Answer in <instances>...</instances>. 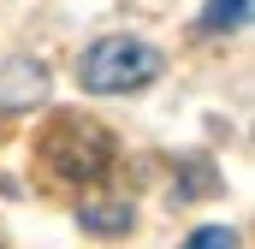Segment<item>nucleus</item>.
<instances>
[{"mask_svg": "<svg viewBox=\"0 0 255 249\" xmlns=\"http://www.w3.org/2000/svg\"><path fill=\"white\" fill-rule=\"evenodd\" d=\"M154 77H160V54L148 42H136V36H101L77 60V83L89 95H130V89H142Z\"/></svg>", "mask_w": 255, "mask_h": 249, "instance_id": "1", "label": "nucleus"}, {"mask_svg": "<svg viewBox=\"0 0 255 249\" xmlns=\"http://www.w3.org/2000/svg\"><path fill=\"white\" fill-rule=\"evenodd\" d=\"M42 160L71 184H95L113 160V136L89 119H54L48 136H42Z\"/></svg>", "mask_w": 255, "mask_h": 249, "instance_id": "2", "label": "nucleus"}, {"mask_svg": "<svg viewBox=\"0 0 255 249\" xmlns=\"http://www.w3.org/2000/svg\"><path fill=\"white\" fill-rule=\"evenodd\" d=\"M42 95H48V71L36 60H12L0 71V113H30Z\"/></svg>", "mask_w": 255, "mask_h": 249, "instance_id": "3", "label": "nucleus"}, {"mask_svg": "<svg viewBox=\"0 0 255 249\" xmlns=\"http://www.w3.org/2000/svg\"><path fill=\"white\" fill-rule=\"evenodd\" d=\"M130 214L125 202H89V208H77V226L83 232H95V238H119V232H130Z\"/></svg>", "mask_w": 255, "mask_h": 249, "instance_id": "4", "label": "nucleus"}, {"mask_svg": "<svg viewBox=\"0 0 255 249\" xmlns=\"http://www.w3.org/2000/svg\"><path fill=\"white\" fill-rule=\"evenodd\" d=\"M250 24V0H208L202 6V30H244Z\"/></svg>", "mask_w": 255, "mask_h": 249, "instance_id": "5", "label": "nucleus"}, {"mask_svg": "<svg viewBox=\"0 0 255 249\" xmlns=\"http://www.w3.org/2000/svg\"><path fill=\"white\" fill-rule=\"evenodd\" d=\"M184 249H238V232L232 226H202V232L184 238Z\"/></svg>", "mask_w": 255, "mask_h": 249, "instance_id": "6", "label": "nucleus"}]
</instances>
